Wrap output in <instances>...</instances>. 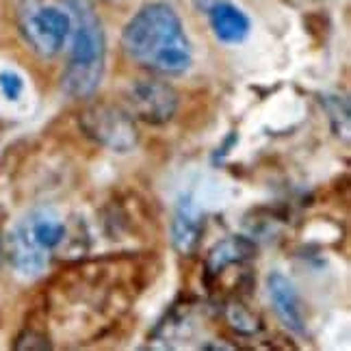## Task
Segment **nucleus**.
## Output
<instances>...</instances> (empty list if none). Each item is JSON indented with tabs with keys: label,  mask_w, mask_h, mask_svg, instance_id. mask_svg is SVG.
Returning <instances> with one entry per match:
<instances>
[{
	"label": "nucleus",
	"mask_w": 351,
	"mask_h": 351,
	"mask_svg": "<svg viewBox=\"0 0 351 351\" xmlns=\"http://www.w3.org/2000/svg\"><path fill=\"white\" fill-rule=\"evenodd\" d=\"M121 46L130 61L163 76H180L193 63V48L184 24L169 5H143L121 31Z\"/></svg>",
	"instance_id": "f257e3e1"
},
{
	"label": "nucleus",
	"mask_w": 351,
	"mask_h": 351,
	"mask_svg": "<svg viewBox=\"0 0 351 351\" xmlns=\"http://www.w3.org/2000/svg\"><path fill=\"white\" fill-rule=\"evenodd\" d=\"M72 16L70 61L61 78V87L70 98H91L100 87L106 67V37L100 16L91 0H67Z\"/></svg>",
	"instance_id": "f03ea898"
},
{
	"label": "nucleus",
	"mask_w": 351,
	"mask_h": 351,
	"mask_svg": "<svg viewBox=\"0 0 351 351\" xmlns=\"http://www.w3.org/2000/svg\"><path fill=\"white\" fill-rule=\"evenodd\" d=\"M67 239L63 215L52 208H39L26 215L5 239V256L11 267L24 278L46 274L55 254Z\"/></svg>",
	"instance_id": "7ed1b4c3"
},
{
	"label": "nucleus",
	"mask_w": 351,
	"mask_h": 351,
	"mask_svg": "<svg viewBox=\"0 0 351 351\" xmlns=\"http://www.w3.org/2000/svg\"><path fill=\"white\" fill-rule=\"evenodd\" d=\"M20 31L33 52L50 59L57 57L70 42L72 16L67 9L57 5H37L22 13Z\"/></svg>",
	"instance_id": "20e7f679"
},
{
	"label": "nucleus",
	"mask_w": 351,
	"mask_h": 351,
	"mask_svg": "<svg viewBox=\"0 0 351 351\" xmlns=\"http://www.w3.org/2000/svg\"><path fill=\"white\" fill-rule=\"evenodd\" d=\"M80 128L106 150L126 154L139 143V132L128 111L113 104H93L80 115Z\"/></svg>",
	"instance_id": "39448f33"
},
{
	"label": "nucleus",
	"mask_w": 351,
	"mask_h": 351,
	"mask_svg": "<svg viewBox=\"0 0 351 351\" xmlns=\"http://www.w3.org/2000/svg\"><path fill=\"white\" fill-rule=\"evenodd\" d=\"M126 106L132 119L163 126L178 111V93L163 80H137L126 91Z\"/></svg>",
	"instance_id": "423d86ee"
},
{
	"label": "nucleus",
	"mask_w": 351,
	"mask_h": 351,
	"mask_svg": "<svg viewBox=\"0 0 351 351\" xmlns=\"http://www.w3.org/2000/svg\"><path fill=\"white\" fill-rule=\"evenodd\" d=\"M267 291H269V300H271L280 321L285 323L291 332L304 334L306 330L304 308H302V300H300V295H297L293 282L285 274L274 271L267 278Z\"/></svg>",
	"instance_id": "0eeeda50"
},
{
	"label": "nucleus",
	"mask_w": 351,
	"mask_h": 351,
	"mask_svg": "<svg viewBox=\"0 0 351 351\" xmlns=\"http://www.w3.org/2000/svg\"><path fill=\"white\" fill-rule=\"evenodd\" d=\"M202 232H204V215H202L199 206L195 204V199L186 195L178 202L173 213V221H171L173 247L180 254L189 256L199 245Z\"/></svg>",
	"instance_id": "6e6552de"
},
{
	"label": "nucleus",
	"mask_w": 351,
	"mask_h": 351,
	"mask_svg": "<svg viewBox=\"0 0 351 351\" xmlns=\"http://www.w3.org/2000/svg\"><path fill=\"white\" fill-rule=\"evenodd\" d=\"M208 22L213 35L219 39L221 44H241L245 42L250 31H252V22L247 18V13L234 3H228V0H219L215 3L208 11Z\"/></svg>",
	"instance_id": "1a4fd4ad"
},
{
	"label": "nucleus",
	"mask_w": 351,
	"mask_h": 351,
	"mask_svg": "<svg viewBox=\"0 0 351 351\" xmlns=\"http://www.w3.org/2000/svg\"><path fill=\"white\" fill-rule=\"evenodd\" d=\"M256 256V245L247 237H226L215 243L206 256V271L210 278H219L226 269L241 267Z\"/></svg>",
	"instance_id": "9d476101"
},
{
	"label": "nucleus",
	"mask_w": 351,
	"mask_h": 351,
	"mask_svg": "<svg viewBox=\"0 0 351 351\" xmlns=\"http://www.w3.org/2000/svg\"><path fill=\"white\" fill-rule=\"evenodd\" d=\"M226 319L228 323L239 332V334H256L261 332V321L254 317V313H250L247 306H243L241 302H232L226 306Z\"/></svg>",
	"instance_id": "9b49d317"
},
{
	"label": "nucleus",
	"mask_w": 351,
	"mask_h": 351,
	"mask_svg": "<svg viewBox=\"0 0 351 351\" xmlns=\"http://www.w3.org/2000/svg\"><path fill=\"white\" fill-rule=\"evenodd\" d=\"M0 93L9 102H18L24 93V78L16 70H3L0 72Z\"/></svg>",
	"instance_id": "f8f14e48"
},
{
	"label": "nucleus",
	"mask_w": 351,
	"mask_h": 351,
	"mask_svg": "<svg viewBox=\"0 0 351 351\" xmlns=\"http://www.w3.org/2000/svg\"><path fill=\"white\" fill-rule=\"evenodd\" d=\"M13 347L16 349H50V343L44 334H39L35 330H26L24 334L18 336V343Z\"/></svg>",
	"instance_id": "ddd939ff"
},
{
	"label": "nucleus",
	"mask_w": 351,
	"mask_h": 351,
	"mask_svg": "<svg viewBox=\"0 0 351 351\" xmlns=\"http://www.w3.org/2000/svg\"><path fill=\"white\" fill-rule=\"evenodd\" d=\"M3 258H5V239L0 234V265H3Z\"/></svg>",
	"instance_id": "4468645a"
}]
</instances>
